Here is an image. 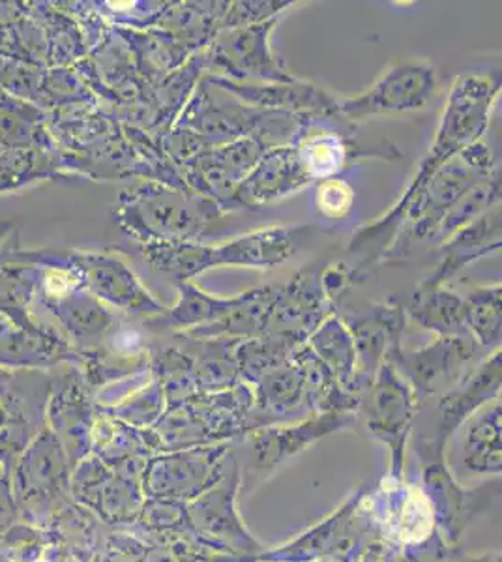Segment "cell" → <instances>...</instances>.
<instances>
[{
	"mask_svg": "<svg viewBox=\"0 0 502 562\" xmlns=\"http://www.w3.org/2000/svg\"><path fill=\"white\" fill-rule=\"evenodd\" d=\"M501 92L502 68L465 71L451 81L435 135L405 190L384 214L355 231L347 244V254L358 259V269L387 261L411 201L446 161L483 139Z\"/></svg>",
	"mask_w": 502,
	"mask_h": 562,
	"instance_id": "obj_1",
	"label": "cell"
},
{
	"mask_svg": "<svg viewBox=\"0 0 502 562\" xmlns=\"http://www.w3.org/2000/svg\"><path fill=\"white\" fill-rule=\"evenodd\" d=\"M227 212L190 188L145 182L122 192L113 211L116 227L140 244L201 243Z\"/></svg>",
	"mask_w": 502,
	"mask_h": 562,
	"instance_id": "obj_2",
	"label": "cell"
},
{
	"mask_svg": "<svg viewBox=\"0 0 502 562\" xmlns=\"http://www.w3.org/2000/svg\"><path fill=\"white\" fill-rule=\"evenodd\" d=\"M495 166L493 150L483 139L446 161L408 206L387 261L409 256L420 244L437 240L448 214Z\"/></svg>",
	"mask_w": 502,
	"mask_h": 562,
	"instance_id": "obj_3",
	"label": "cell"
},
{
	"mask_svg": "<svg viewBox=\"0 0 502 562\" xmlns=\"http://www.w3.org/2000/svg\"><path fill=\"white\" fill-rule=\"evenodd\" d=\"M13 256L40 269L68 270L76 276L85 291H89L105 306L134 319H153L167 310L166 304L159 302L141 283L134 270L127 267V262L111 254L53 246L26 249L18 244L13 248Z\"/></svg>",
	"mask_w": 502,
	"mask_h": 562,
	"instance_id": "obj_4",
	"label": "cell"
},
{
	"mask_svg": "<svg viewBox=\"0 0 502 562\" xmlns=\"http://www.w3.org/2000/svg\"><path fill=\"white\" fill-rule=\"evenodd\" d=\"M252 409L254 390L242 381L233 389L169 405L154 431L161 452L235 442L248 434Z\"/></svg>",
	"mask_w": 502,
	"mask_h": 562,
	"instance_id": "obj_5",
	"label": "cell"
},
{
	"mask_svg": "<svg viewBox=\"0 0 502 562\" xmlns=\"http://www.w3.org/2000/svg\"><path fill=\"white\" fill-rule=\"evenodd\" d=\"M74 463L57 437L44 428L15 461L10 480L21 521L47 529L74 503Z\"/></svg>",
	"mask_w": 502,
	"mask_h": 562,
	"instance_id": "obj_6",
	"label": "cell"
},
{
	"mask_svg": "<svg viewBox=\"0 0 502 562\" xmlns=\"http://www.w3.org/2000/svg\"><path fill=\"white\" fill-rule=\"evenodd\" d=\"M358 413H331L313 415L294 424H276L267 428L252 429L233 442L236 463L241 469V493H248L252 487L278 471L287 460L302 452L313 441L337 429L349 428Z\"/></svg>",
	"mask_w": 502,
	"mask_h": 562,
	"instance_id": "obj_7",
	"label": "cell"
},
{
	"mask_svg": "<svg viewBox=\"0 0 502 562\" xmlns=\"http://www.w3.org/2000/svg\"><path fill=\"white\" fill-rule=\"evenodd\" d=\"M147 461L134 460L109 467L98 456H87L74 467V501L92 512L109 529L132 527L137 524L147 501L143 492Z\"/></svg>",
	"mask_w": 502,
	"mask_h": 562,
	"instance_id": "obj_8",
	"label": "cell"
},
{
	"mask_svg": "<svg viewBox=\"0 0 502 562\" xmlns=\"http://www.w3.org/2000/svg\"><path fill=\"white\" fill-rule=\"evenodd\" d=\"M439 87L437 68L424 58H405L388 66L368 89L337 98V113L347 126L377 116L411 115L427 108Z\"/></svg>",
	"mask_w": 502,
	"mask_h": 562,
	"instance_id": "obj_9",
	"label": "cell"
},
{
	"mask_svg": "<svg viewBox=\"0 0 502 562\" xmlns=\"http://www.w3.org/2000/svg\"><path fill=\"white\" fill-rule=\"evenodd\" d=\"M235 461L233 442L159 452L147 461L143 492L147 498H167L190 505L222 482Z\"/></svg>",
	"mask_w": 502,
	"mask_h": 562,
	"instance_id": "obj_10",
	"label": "cell"
},
{
	"mask_svg": "<svg viewBox=\"0 0 502 562\" xmlns=\"http://www.w3.org/2000/svg\"><path fill=\"white\" fill-rule=\"evenodd\" d=\"M276 20L257 25L220 31L207 49V74L235 83H287L293 74L287 71L272 49Z\"/></svg>",
	"mask_w": 502,
	"mask_h": 562,
	"instance_id": "obj_11",
	"label": "cell"
},
{
	"mask_svg": "<svg viewBox=\"0 0 502 562\" xmlns=\"http://www.w3.org/2000/svg\"><path fill=\"white\" fill-rule=\"evenodd\" d=\"M52 371L0 368V467L12 473L15 461L45 428Z\"/></svg>",
	"mask_w": 502,
	"mask_h": 562,
	"instance_id": "obj_12",
	"label": "cell"
},
{
	"mask_svg": "<svg viewBox=\"0 0 502 562\" xmlns=\"http://www.w3.org/2000/svg\"><path fill=\"white\" fill-rule=\"evenodd\" d=\"M38 301L76 349L100 346L121 325L115 312L85 291L68 270L44 269Z\"/></svg>",
	"mask_w": 502,
	"mask_h": 562,
	"instance_id": "obj_13",
	"label": "cell"
},
{
	"mask_svg": "<svg viewBox=\"0 0 502 562\" xmlns=\"http://www.w3.org/2000/svg\"><path fill=\"white\" fill-rule=\"evenodd\" d=\"M238 495H241V469L235 461L222 482L210 487L201 497L188 505L191 530L199 542L210 550L231 553V555L257 559L263 546L257 542L238 514Z\"/></svg>",
	"mask_w": 502,
	"mask_h": 562,
	"instance_id": "obj_14",
	"label": "cell"
},
{
	"mask_svg": "<svg viewBox=\"0 0 502 562\" xmlns=\"http://www.w3.org/2000/svg\"><path fill=\"white\" fill-rule=\"evenodd\" d=\"M478 351L480 347L471 334L461 333L435 336L426 346L411 351L401 347L388 362L398 368L422 400L435 394L443 396L454 389L475 368Z\"/></svg>",
	"mask_w": 502,
	"mask_h": 562,
	"instance_id": "obj_15",
	"label": "cell"
},
{
	"mask_svg": "<svg viewBox=\"0 0 502 562\" xmlns=\"http://www.w3.org/2000/svg\"><path fill=\"white\" fill-rule=\"evenodd\" d=\"M360 409L369 431L390 447L394 476H400L405 445L419 411L416 392L392 362H384L373 383L364 392Z\"/></svg>",
	"mask_w": 502,
	"mask_h": 562,
	"instance_id": "obj_16",
	"label": "cell"
},
{
	"mask_svg": "<svg viewBox=\"0 0 502 562\" xmlns=\"http://www.w3.org/2000/svg\"><path fill=\"white\" fill-rule=\"evenodd\" d=\"M96 420L94 394L76 366L68 364L64 370L52 371L45 428L57 437L74 467L92 454Z\"/></svg>",
	"mask_w": 502,
	"mask_h": 562,
	"instance_id": "obj_17",
	"label": "cell"
},
{
	"mask_svg": "<svg viewBox=\"0 0 502 562\" xmlns=\"http://www.w3.org/2000/svg\"><path fill=\"white\" fill-rule=\"evenodd\" d=\"M342 317L355 338L358 355L356 392L362 397L381 366L403 347L401 341L408 328V307L395 301L376 302L356 314Z\"/></svg>",
	"mask_w": 502,
	"mask_h": 562,
	"instance_id": "obj_18",
	"label": "cell"
},
{
	"mask_svg": "<svg viewBox=\"0 0 502 562\" xmlns=\"http://www.w3.org/2000/svg\"><path fill=\"white\" fill-rule=\"evenodd\" d=\"M204 81L249 108L283 111L291 115L304 116L315 124L342 122L337 113L339 97H334L332 92L313 81L294 77L293 81L287 83H235L209 74H204Z\"/></svg>",
	"mask_w": 502,
	"mask_h": 562,
	"instance_id": "obj_19",
	"label": "cell"
},
{
	"mask_svg": "<svg viewBox=\"0 0 502 562\" xmlns=\"http://www.w3.org/2000/svg\"><path fill=\"white\" fill-rule=\"evenodd\" d=\"M268 148L272 147L252 137L210 147L186 164L180 173L190 190L216 201L230 212V201L236 188L252 173Z\"/></svg>",
	"mask_w": 502,
	"mask_h": 562,
	"instance_id": "obj_20",
	"label": "cell"
},
{
	"mask_svg": "<svg viewBox=\"0 0 502 562\" xmlns=\"http://www.w3.org/2000/svg\"><path fill=\"white\" fill-rule=\"evenodd\" d=\"M77 351L57 328L34 319L20 323L0 314V368L10 371H55L76 364Z\"/></svg>",
	"mask_w": 502,
	"mask_h": 562,
	"instance_id": "obj_21",
	"label": "cell"
},
{
	"mask_svg": "<svg viewBox=\"0 0 502 562\" xmlns=\"http://www.w3.org/2000/svg\"><path fill=\"white\" fill-rule=\"evenodd\" d=\"M315 184L300 160L294 145L268 148L252 173L242 180L230 201V212L248 209L261 211L278 205Z\"/></svg>",
	"mask_w": 502,
	"mask_h": 562,
	"instance_id": "obj_22",
	"label": "cell"
},
{
	"mask_svg": "<svg viewBox=\"0 0 502 562\" xmlns=\"http://www.w3.org/2000/svg\"><path fill=\"white\" fill-rule=\"evenodd\" d=\"M308 225H268L209 246V272L216 269H278L291 261Z\"/></svg>",
	"mask_w": 502,
	"mask_h": 562,
	"instance_id": "obj_23",
	"label": "cell"
},
{
	"mask_svg": "<svg viewBox=\"0 0 502 562\" xmlns=\"http://www.w3.org/2000/svg\"><path fill=\"white\" fill-rule=\"evenodd\" d=\"M319 270L315 267L299 270L286 283H281L267 334H286L308 341L310 334L328 315L337 312L323 291Z\"/></svg>",
	"mask_w": 502,
	"mask_h": 562,
	"instance_id": "obj_24",
	"label": "cell"
},
{
	"mask_svg": "<svg viewBox=\"0 0 502 562\" xmlns=\"http://www.w3.org/2000/svg\"><path fill=\"white\" fill-rule=\"evenodd\" d=\"M502 390V347L490 352L475 366L454 389L439 400L437 407V442L443 448L465 422L477 415L488 403L495 402Z\"/></svg>",
	"mask_w": 502,
	"mask_h": 562,
	"instance_id": "obj_25",
	"label": "cell"
},
{
	"mask_svg": "<svg viewBox=\"0 0 502 562\" xmlns=\"http://www.w3.org/2000/svg\"><path fill=\"white\" fill-rule=\"evenodd\" d=\"M353 134L355 128L344 122H321L312 124L294 143L302 166L315 184L321 180L336 179L350 164L366 156H381L392 160L388 154L366 150Z\"/></svg>",
	"mask_w": 502,
	"mask_h": 562,
	"instance_id": "obj_26",
	"label": "cell"
},
{
	"mask_svg": "<svg viewBox=\"0 0 502 562\" xmlns=\"http://www.w3.org/2000/svg\"><path fill=\"white\" fill-rule=\"evenodd\" d=\"M249 386L254 390L249 431L297 422L300 415L310 411L305 402L304 370L294 357L263 373Z\"/></svg>",
	"mask_w": 502,
	"mask_h": 562,
	"instance_id": "obj_27",
	"label": "cell"
},
{
	"mask_svg": "<svg viewBox=\"0 0 502 562\" xmlns=\"http://www.w3.org/2000/svg\"><path fill=\"white\" fill-rule=\"evenodd\" d=\"M445 259L439 267L420 283V289L439 288L458 274L459 270L469 267L471 262L480 261L483 257L497 254L502 249V203L491 211L465 225L454 237L443 244Z\"/></svg>",
	"mask_w": 502,
	"mask_h": 562,
	"instance_id": "obj_28",
	"label": "cell"
},
{
	"mask_svg": "<svg viewBox=\"0 0 502 562\" xmlns=\"http://www.w3.org/2000/svg\"><path fill=\"white\" fill-rule=\"evenodd\" d=\"M280 285H261L235 294V302L222 319L209 326H201L190 333H180L190 338L201 339H244L259 338L267 334L274 304Z\"/></svg>",
	"mask_w": 502,
	"mask_h": 562,
	"instance_id": "obj_29",
	"label": "cell"
},
{
	"mask_svg": "<svg viewBox=\"0 0 502 562\" xmlns=\"http://www.w3.org/2000/svg\"><path fill=\"white\" fill-rule=\"evenodd\" d=\"M207 74V52L196 53L186 65L150 89L147 102V132L164 135L177 124L193 92Z\"/></svg>",
	"mask_w": 502,
	"mask_h": 562,
	"instance_id": "obj_30",
	"label": "cell"
},
{
	"mask_svg": "<svg viewBox=\"0 0 502 562\" xmlns=\"http://www.w3.org/2000/svg\"><path fill=\"white\" fill-rule=\"evenodd\" d=\"M113 31L127 45L137 74L148 89H154L167 76H171L172 71L186 65L190 57H193L186 52L182 45L178 44L177 40L172 38L171 34H167L158 26H153L147 31L113 26Z\"/></svg>",
	"mask_w": 502,
	"mask_h": 562,
	"instance_id": "obj_31",
	"label": "cell"
},
{
	"mask_svg": "<svg viewBox=\"0 0 502 562\" xmlns=\"http://www.w3.org/2000/svg\"><path fill=\"white\" fill-rule=\"evenodd\" d=\"M178 301L167 307L164 314L143 321L153 333H190L201 326H209L222 319L230 312L235 296H216L199 288L193 281L177 283Z\"/></svg>",
	"mask_w": 502,
	"mask_h": 562,
	"instance_id": "obj_32",
	"label": "cell"
},
{
	"mask_svg": "<svg viewBox=\"0 0 502 562\" xmlns=\"http://www.w3.org/2000/svg\"><path fill=\"white\" fill-rule=\"evenodd\" d=\"M26 12L44 29L47 42V68H74L89 57V42L83 29L71 13L58 4L34 2L25 4Z\"/></svg>",
	"mask_w": 502,
	"mask_h": 562,
	"instance_id": "obj_33",
	"label": "cell"
},
{
	"mask_svg": "<svg viewBox=\"0 0 502 562\" xmlns=\"http://www.w3.org/2000/svg\"><path fill=\"white\" fill-rule=\"evenodd\" d=\"M461 461L472 474L502 473V400L488 403L465 422Z\"/></svg>",
	"mask_w": 502,
	"mask_h": 562,
	"instance_id": "obj_34",
	"label": "cell"
},
{
	"mask_svg": "<svg viewBox=\"0 0 502 562\" xmlns=\"http://www.w3.org/2000/svg\"><path fill=\"white\" fill-rule=\"evenodd\" d=\"M4 148L58 150L49 132V113L0 89V150Z\"/></svg>",
	"mask_w": 502,
	"mask_h": 562,
	"instance_id": "obj_35",
	"label": "cell"
},
{
	"mask_svg": "<svg viewBox=\"0 0 502 562\" xmlns=\"http://www.w3.org/2000/svg\"><path fill=\"white\" fill-rule=\"evenodd\" d=\"M20 244L15 233L0 248V314L8 315L20 323H31L32 302L38 299L44 269L26 265L13 256V248Z\"/></svg>",
	"mask_w": 502,
	"mask_h": 562,
	"instance_id": "obj_36",
	"label": "cell"
},
{
	"mask_svg": "<svg viewBox=\"0 0 502 562\" xmlns=\"http://www.w3.org/2000/svg\"><path fill=\"white\" fill-rule=\"evenodd\" d=\"M158 434L153 429H141L100 415L92 434V454L109 467L122 465L126 461L150 460L159 454Z\"/></svg>",
	"mask_w": 502,
	"mask_h": 562,
	"instance_id": "obj_37",
	"label": "cell"
},
{
	"mask_svg": "<svg viewBox=\"0 0 502 562\" xmlns=\"http://www.w3.org/2000/svg\"><path fill=\"white\" fill-rule=\"evenodd\" d=\"M308 346L317 355V358H321L331 368L342 386L349 390L350 394L358 396V392H356L358 355H356L355 338L339 312L328 315L310 334Z\"/></svg>",
	"mask_w": 502,
	"mask_h": 562,
	"instance_id": "obj_38",
	"label": "cell"
},
{
	"mask_svg": "<svg viewBox=\"0 0 502 562\" xmlns=\"http://www.w3.org/2000/svg\"><path fill=\"white\" fill-rule=\"evenodd\" d=\"M70 177L60 150L42 148H4L0 150V195L20 192L45 180Z\"/></svg>",
	"mask_w": 502,
	"mask_h": 562,
	"instance_id": "obj_39",
	"label": "cell"
},
{
	"mask_svg": "<svg viewBox=\"0 0 502 562\" xmlns=\"http://www.w3.org/2000/svg\"><path fill=\"white\" fill-rule=\"evenodd\" d=\"M409 321L435 336H454L467 333L465 328V296L448 285L414 289L408 306Z\"/></svg>",
	"mask_w": 502,
	"mask_h": 562,
	"instance_id": "obj_40",
	"label": "cell"
},
{
	"mask_svg": "<svg viewBox=\"0 0 502 562\" xmlns=\"http://www.w3.org/2000/svg\"><path fill=\"white\" fill-rule=\"evenodd\" d=\"M140 254L154 272L166 276L175 283L193 281V278L209 272V244H140Z\"/></svg>",
	"mask_w": 502,
	"mask_h": 562,
	"instance_id": "obj_41",
	"label": "cell"
},
{
	"mask_svg": "<svg viewBox=\"0 0 502 562\" xmlns=\"http://www.w3.org/2000/svg\"><path fill=\"white\" fill-rule=\"evenodd\" d=\"M465 328L480 349L502 347V281L472 288L465 294Z\"/></svg>",
	"mask_w": 502,
	"mask_h": 562,
	"instance_id": "obj_42",
	"label": "cell"
},
{
	"mask_svg": "<svg viewBox=\"0 0 502 562\" xmlns=\"http://www.w3.org/2000/svg\"><path fill=\"white\" fill-rule=\"evenodd\" d=\"M388 535L405 543H419L430 537L433 529V508L424 493L416 487L392 493L387 506Z\"/></svg>",
	"mask_w": 502,
	"mask_h": 562,
	"instance_id": "obj_43",
	"label": "cell"
},
{
	"mask_svg": "<svg viewBox=\"0 0 502 562\" xmlns=\"http://www.w3.org/2000/svg\"><path fill=\"white\" fill-rule=\"evenodd\" d=\"M501 203L502 166H495V169L482 182H478L471 192L467 193L456 205V209L448 214L445 224L440 227L437 240L445 244L458 231L464 229L465 225L471 224V222L491 211L493 206L501 205Z\"/></svg>",
	"mask_w": 502,
	"mask_h": 562,
	"instance_id": "obj_44",
	"label": "cell"
},
{
	"mask_svg": "<svg viewBox=\"0 0 502 562\" xmlns=\"http://www.w3.org/2000/svg\"><path fill=\"white\" fill-rule=\"evenodd\" d=\"M45 548L44 529L18 521L0 537V562H42Z\"/></svg>",
	"mask_w": 502,
	"mask_h": 562,
	"instance_id": "obj_45",
	"label": "cell"
},
{
	"mask_svg": "<svg viewBox=\"0 0 502 562\" xmlns=\"http://www.w3.org/2000/svg\"><path fill=\"white\" fill-rule=\"evenodd\" d=\"M45 70L47 68L42 66L0 58V89L12 97L36 103L44 83Z\"/></svg>",
	"mask_w": 502,
	"mask_h": 562,
	"instance_id": "obj_46",
	"label": "cell"
},
{
	"mask_svg": "<svg viewBox=\"0 0 502 562\" xmlns=\"http://www.w3.org/2000/svg\"><path fill=\"white\" fill-rule=\"evenodd\" d=\"M294 2L287 0H246V2H227L223 13L222 31L238 26L257 25L265 21L276 20Z\"/></svg>",
	"mask_w": 502,
	"mask_h": 562,
	"instance_id": "obj_47",
	"label": "cell"
},
{
	"mask_svg": "<svg viewBox=\"0 0 502 562\" xmlns=\"http://www.w3.org/2000/svg\"><path fill=\"white\" fill-rule=\"evenodd\" d=\"M356 193L353 186L342 177L321 180L315 184V206L326 220H344L355 206Z\"/></svg>",
	"mask_w": 502,
	"mask_h": 562,
	"instance_id": "obj_48",
	"label": "cell"
},
{
	"mask_svg": "<svg viewBox=\"0 0 502 562\" xmlns=\"http://www.w3.org/2000/svg\"><path fill=\"white\" fill-rule=\"evenodd\" d=\"M319 278L328 301L336 307L337 301L362 281V270L349 267L347 262H331L319 270Z\"/></svg>",
	"mask_w": 502,
	"mask_h": 562,
	"instance_id": "obj_49",
	"label": "cell"
},
{
	"mask_svg": "<svg viewBox=\"0 0 502 562\" xmlns=\"http://www.w3.org/2000/svg\"><path fill=\"white\" fill-rule=\"evenodd\" d=\"M18 521H21V516L13 497L12 480L10 474L0 467V537Z\"/></svg>",
	"mask_w": 502,
	"mask_h": 562,
	"instance_id": "obj_50",
	"label": "cell"
},
{
	"mask_svg": "<svg viewBox=\"0 0 502 562\" xmlns=\"http://www.w3.org/2000/svg\"><path fill=\"white\" fill-rule=\"evenodd\" d=\"M18 231H15V225H13V222H7V220H2L0 222V248L4 246V244L10 240V238L15 235Z\"/></svg>",
	"mask_w": 502,
	"mask_h": 562,
	"instance_id": "obj_51",
	"label": "cell"
},
{
	"mask_svg": "<svg viewBox=\"0 0 502 562\" xmlns=\"http://www.w3.org/2000/svg\"><path fill=\"white\" fill-rule=\"evenodd\" d=\"M493 562H502V555H497L495 559H493Z\"/></svg>",
	"mask_w": 502,
	"mask_h": 562,
	"instance_id": "obj_52",
	"label": "cell"
}]
</instances>
